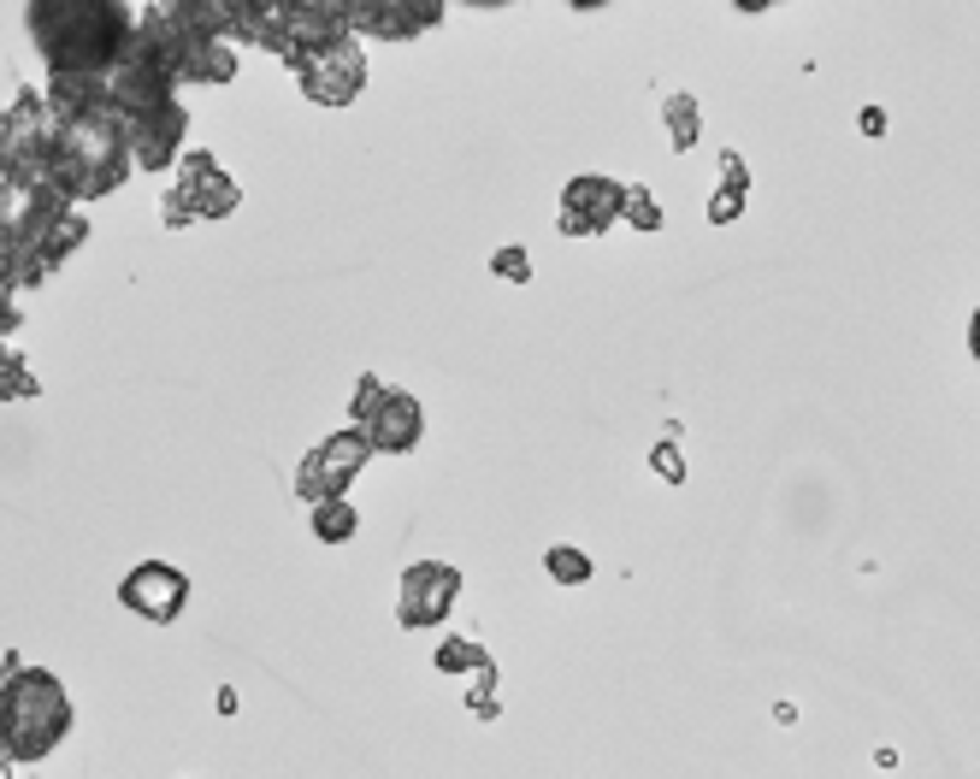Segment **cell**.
I'll list each match as a JSON object with an SVG mask.
<instances>
[{
	"instance_id": "cb8c5ba5",
	"label": "cell",
	"mask_w": 980,
	"mask_h": 779,
	"mask_svg": "<svg viewBox=\"0 0 980 779\" xmlns=\"http://www.w3.org/2000/svg\"><path fill=\"white\" fill-rule=\"evenodd\" d=\"M626 219H632V224H639V231H656V224H662V213H656V201H650V196H644V189H632V183H626Z\"/></svg>"
},
{
	"instance_id": "8992f818",
	"label": "cell",
	"mask_w": 980,
	"mask_h": 779,
	"mask_svg": "<svg viewBox=\"0 0 980 779\" xmlns=\"http://www.w3.org/2000/svg\"><path fill=\"white\" fill-rule=\"evenodd\" d=\"M372 461V449L367 438H360L355 425H343L331 431L319 449H307L302 466H296V496L314 508V502H331V496H349V484L360 478V466Z\"/></svg>"
},
{
	"instance_id": "277c9868",
	"label": "cell",
	"mask_w": 980,
	"mask_h": 779,
	"mask_svg": "<svg viewBox=\"0 0 980 779\" xmlns=\"http://www.w3.org/2000/svg\"><path fill=\"white\" fill-rule=\"evenodd\" d=\"M236 207H243V183L225 178V166L208 148H189L178 166V189L166 201V219L171 224H213V219H231Z\"/></svg>"
},
{
	"instance_id": "484cf974",
	"label": "cell",
	"mask_w": 980,
	"mask_h": 779,
	"mask_svg": "<svg viewBox=\"0 0 980 779\" xmlns=\"http://www.w3.org/2000/svg\"><path fill=\"white\" fill-rule=\"evenodd\" d=\"M19 325H24V319H19V307H12V296L0 290V343H7L12 331H19Z\"/></svg>"
},
{
	"instance_id": "2e32d148",
	"label": "cell",
	"mask_w": 980,
	"mask_h": 779,
	"mask_svg": "<svg viewBox=\"0 0 980 779\" xmlns=\"http://www.w3.org/2000/svg\"><path fill=\"white\" fill-rule=\"evenodd\" d=\"M166 12L178 19V30H189V36L231 42V0H171Z\"/></svg>"
},
{
	"instance_id": "4fadbf2b",
	"label": "cell",
	"mask_w": 980,
	"mask_h": 779,
	"mask_svg": "<svg viewBox=\"0 0 980 779\" xmlns=\"http://www.w3.org/2000/svg\"><path fill=\"white\" fill-rule=\"evenodd\" d=\"M626 213V183L603 178V171H584L561 189V231L567 236H603L614 219Z\"/></svg>"
},
{
	"instance_id": "83f0119b",
	"label": "cell",
	"mask_w": 980,
	"mask_h": 779,
	"mask_svg": "<svg viewBox=\"0 0 980 779\" xmlns=\"http://www.w3.org/2000/svg\"><path fill=\"white\" fill-rule=\"evenodd\" d=\"M656 466H662L667 478H679V455H674V449H656Z\"/></svg>"
},
{
	"instance_id": "3957f363",
	"label": "cell",
	"mask_w": 980,
	"mask_h": 779,
	"mask_svg": "<svg viewBox=\"0 0 980 779\" xmlns=\"http://www.w3.org/2000/svg\"><path fill=\"white\" fill-rule=\"evenodd\" d=\"M72 733V691L54 667H19L0 680V750L7 761H42Z\"/></svg>"
},
{
	"instance_id": "4dcf8cb0",
	"label": "cell",
	"mask_w": 980,
	"mask_h": 779,
	"mask_svg": "<svg viewBox=\"0 0 980 779\" xmlns=\"http://www.w3.org/2000/svg\"><path fill=\"white\" fill-rule=\"evenodd\" d=\"M7 779H12V773H7Z\"/></svg>"
},
{
	"instance_id": "d6986e66",
	"label": "cell",
	"mask_w": 980,
	"mask_h": 779,
	"mask_svg": "<svg viewBox=\"0 0 980 779\" xmlns=\"http://www.w3.org/2000/svg\"><path fill=\"white\" fill-rule=\"evenodd\" d=\"M83 242H89V219H83V213H65L54 231H48V272H60L65 260L83 249Z\"/></svg>"
},
{
	"instance_id": "30bf717a",
	"label": "cell",
	"mask_w": 980,
	"mask_h": 779,
	"mask_svg": "<svg viewBox=\"0 0 980 779\" xmlns=\"http://www.w3.org/2000/svg\"><path fill=\"white\" fill-rule=\"evenodd\" d=\"M343 19H349V36H384V42H414L425 30L443 24L438 0H343Z\"/></svg>"
},
{
	"instance_id": "9c48e42d",
	"label": "cell",
	"mask_w": 980,
	"mask_h": 779,
	"mask_svg": "<svg viewBox=\"0 0 980 779\" xmlns=\"http://www.w3.org/2000/svg\"><path fill=\"white\" fill-rule=\"evenodd\" d=\"M455 597H461V573L450 561H414L397 585V627L408 632L438 627V620H450Z\"/></svg>"
},
{
	"instance_id": "ba28073f",
	"label": "cell",
	"mask_w": 980,
	"mask_h": 779,
	"mask_svg": "<svg viewBox=\"0 0 980 779\" xmlns=\"http://www.w3.org/2000/svg\"><path fill=\"white\" fill-rule=\"evenodd\" d=\"M189 573L171 561H136L125 579H118V602L136 614V620H154V627H171L183 609H189Z\"/></svg>"
},
{
	"instance_id": "ffe728a7",
	"label": "cell",
	"mask_w": 980,
	"mask_h": 779,
	"mask_svg": "<svg viewBox=\"0 0 980 779\" xmlns=\"http://www.w3.org/2000/svg\"><path fill=\"white\" fill-rule=\"evenodd\" d=\"M544 573L556 579V585H567V591H573V585L591 579V556H584L579 544H556V549L544 556Z\"/></svg>"
},
{
	"instance_id": "8fae6325",
	"label": "cell",
	"mask_w": 980,
	"mask_h": 779,
	"mask_svg": "<svg viewBox=\"0 0 980 779\" xmlns=\"http://www.w3.org/2000/svg\"><path fill=\"white\" fill-rule=\"evenodd\" d=\"M360 438H367V449L372 455H414L420 449V438H425V413H420V402L408 390H378V402L360 413Z\"/></svg>"
},
{
	"instance_id": "ac0fdd59",
	"label": "cell",
	"mask_w": 980,
	"mask_h": 779,
	"mask_svg": "<svg viewBox=\"0 0 980 779\" xmlns=\"http://www.w3.org/2000/svg\"><path fill=\"white\" fill-rule=\"evenodd\" d=\"M42 385H36V372H30V360L24 355H12L7 343H0V402H30Z\"/></svg>"
},
{
	"instance_id": "5b68a950",
	"label": "cell",
	"mask_w": 980,
	"mask_h": 779,
	"mask_svg": "<svg viewBox=\"0 0 980 779\" xmlns=\"http://www.w3.org/2000/svg\"><path fill=\"white\" fill-rule=\"evenodd\" d=\"M284 65L296 72L302 95L314 101V107H349V101L367 90V54H360L355 36L325 42V48H314V54H289Z\"/></svg>"
},
{
	"instance_id": "52a82bcc",
	"label": "cell",
	"mask_w": 980,
	"mask_h": 779,
	"mask_svg": "<svg viewBox=\"0 0 980 779\" xmlns=\"http://www.w3.org/2000/svg\"><path fill=\"white\" fill-rule=\"evenodd\" d=\"M160 101H178V83L166 77V65L148 54L143 36H130L125 54H118L113 72H107V113L136 118V113H154Z\"/></svg>"
},
{
	"instance_id": "5bb4252c",
	"label": "cell",
	"mask_w": 980,
	"mask_h": 779,
	"mask_svg": "<svg viewBox=\"0 0 980 779\" xmlns=\"http://www.w3.org/2000/svg\"><path fill=\"white\" fill-rule=\"evenodd\" d=\"M231 42H254L266 54H289V7L284 0H231Z\"/></svg>"
},
{
	"instance_id": "6da1fadb",
	"label": "cell",
	"mask_w": 980,
	"mask_h": 779,
	"mask_svg": "<svg viewBox=\"0 0 980 779\" xmlns=\"http://www.w3.org/2000/svg\"><path fill=\"white\" fill-rule=\"evenodd\" d=\"M24 19L48 77H107L136 36V12L118 0H30Z\"/></svg>"
},
{
	"instance_id": "7c38bea8",
	"label": "cell",
	"mask_w": 980,
	"mask_h": 779,
	"mask_svg": "<svg viewBox=\"0 0 980 779\" xmlns=\"http://www.w3.org/2000/svg\"><path fill=\"white\" fill-rule=\"evenodd\" d=\"M183 136H189L183 101H160L154 113L125 118V143H130V166H136V171H166V166H178Z\"/></svg>"
},
{
	"instance_id": "4316f807",
	"label": "cell",
	"mask_w": 980,
	"mask_h": 779,
	"mask_svg": "<svg viewBox=\"0 0 980 779\" xmlns=\"http://www.w3.org/2000/svg\"><path fill=\"white\" fill-rule=\"evenodd\" d=\"M12 213H19V189H7V196H0V249H7V224H12Z\"/></svg>"
},
{
	"instance_id": "d4e9b609",
	"label": "cell",
	"mask_w": 980,
	"mask_h": 779,
	"mask_svg": "<svg viewBox=\"0 0 980 779\" xmlns=\"http://www.w3.org/2000/svg\"><path fill=\"white\" fill-rule=\"evenodd\" d=\"M378 390H384V378H378V372H367V378L355 385V396H349V425H360V413L378 402Z\"/></svg>"
},
{
	"instance_id": "e0dca14e",
	"label": "cell",
	"mask_w": 980,
	"mask_h": 779,
	"mask_svg": "<svg viewBox=\"0 0 980 779\" xmlns=\"http://www.w3.org/2000/svg\"><path fill=\"white\" fill-rule=\"evenodd\" d=\"M360 531V514H355V502L349 496H331V502H314V538L319 544H349Z\"/></svg>"
},
{
	"instance_id": "7402d4cb",
	"label": "cell",
	"mask_w": 980,
	"mask_h": 779,
	"mask_svg": "<svg viewBox=\"0 0 980 779\" xmlns=\"http://www.w3.org/2000/svg\"><path fill=\"white\" fill-rule=\"evenodd\" d=\"M667 130H674V148H692L697 143V107H692V95L667 101Z\"/></svg>"
},
{
	"instance_id": "f546056e",
	"label": "cell",
	"mask_w": 980,
	"mask_h": 779,
	"mask_svg": "<svg viewBox=\"0 0 980 779\" xmlns=\"http://www.w3.org/2000/svg\"><path fill=\"white\" fill-rule=\"evenodd\" d=\"M0 136H7V118H0Z\"/></svg>"
},
{
	"instance_id": "7a4b0ae2",
	"label": "cell",
	"mask_w": 980,
	"mask_h": 779,
	"mask_svg": "<svg viewBox=\"0 0 980 779\" xmlns=\"http://www.w3.org/2000/svg\"><path fill=\"white\" fill-rule=\"evenodd\" d=\"M130 171L136 166H130V143H125V118L89 113V118H72V125H54V143H48V183H54L72 207L107 201L113 189H125Z\"/></svg>"
},
{
	"instance_id": "44dd1931",
	"label": "cell",
	"mask_w": 980,
	"mask_h": 779,
	"mask_svg": "<svg viewBox=\"0 0 980 779\" xmlns=\"http://www.w3.org/2000/svg\"><path fill=\"white\" fill-rule=\"evenodd\" d=\"M432 662H438V673H485V667H491L485 650H478L473 638H443Z\"/></svg>"
},
{
	"instance_id": "9a60e30c",
	"label": "cell",
	"mask_w": 980,
	"mask_h": 779,
	"mask_svg": "<svg viewBox=\"0 0 980 779\" xmlns=\"http://www.w3.org/2000/svg\"><path fill=\"white\" fill-rule=\"evenodd\" d=\"M343 36H349V19H343L337 0H296L289 7V54H314V48L343 42Z\"/></svg>"
},
{
	"instance_id": "f1b7e54d",
	"label": "cell",
	"mask_w": 980,
	"mask_h": 779,
	"mask_svg": "<svg viewBox=\"0 0 980 779\" xmlns=\"http://www.w3.org/2000/svg\"><path fill=\"white\" fill-rule=\"evenodd\" d=\"M969 349H974V360H980V307H974V325H969Z\"/></svg>"
},
{
	"instance_id": "603a6c76",
	"label": "cell",
	"mask_w": 980,
	"mask_h": 779,
	"mask_svg": "<svg viewBox=\"0 0 980 779\" xmlns=\"http://www.w3.org/2000/svg\"><path fill=\"white\" fill-rule=\"evenodd\" d=\"M491 272H496V278H508V284H526L531 278V254L520 249V242H508V249L491 254Z\"/></svg>"
}]
</instances>
